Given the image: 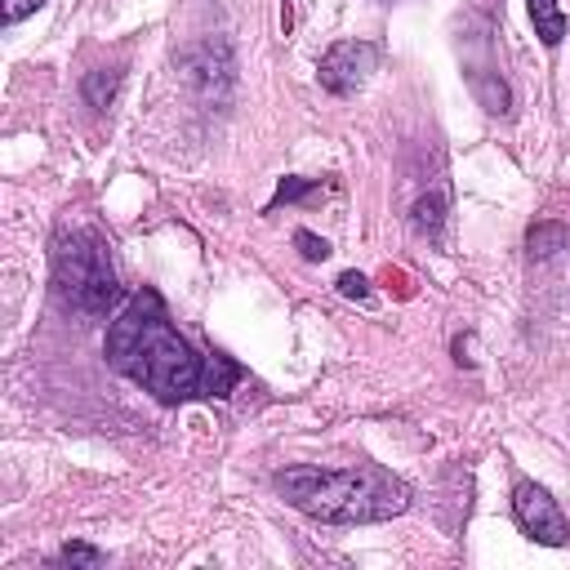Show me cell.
I'll return each instance as SVG.
<instances>
[{
  "mask_svg": "<svg viewBox=\"0 0 570 570\" xmlns=\"http://www.w3.org/2000/svg\"><path fill=\"white\" fill-rule=\"evenodd\" d=\"M107 365L134 383H142L156 401L178 405L200 396V370L205 356L191 352V343L174 330L165 303L156 289H138L125 312L107 330Z\"/></svg>",
  "mask_w": 570,
  "mask_h": 570,
  "instance_id": "obj_1",
  "label": "cell"
},
{
  "mask_svg": "<svg viewBox=\"0 0 570 570\" xmlns=\"http://www.w3.org/2000/svg\"><path fill=\"white\" fill-rule=\"evenodd\" d=\"M276 490L285 494L289 508H298L316 521H330V525L387 521L410 508V485L374 463H356V468L298 463V468L276 472Z\"/></svg>",
  "mask_w": 570,
  "mask_h": 570,
  "instance_id": "obj_2",
  "label": "cell"
},
{
  "mask_svg": "<svg viewBox=\"0 0 570 570\" xmlns=\"http://www.w3.org/2000/svg\"><path fill=\"white\" fill-rule=\"evenodd\" d=\"M53 289L71 312L102 316L116 303V267L107 258V245L89 227H67L53 240Z\"/></svg>",
  "mask_w": 570,
  "mask_h": 570,
  "instance_id": "obj_3",
  "label": "cell"
},
{
  "mask_svg": "<svg viewBox=\"0 0 570 570\" xmlns=\"http://www.w3.org/2000/svg\"><path fill=\"white\" fill-rule=\"evenodd\" d=\"M512 517L543 548H566L570 543V521H566L561 503L543 485H534V481H517L512 485Z\"/></svg>",
  "mask_w": 570,
  "mask_h": 570,
  "instance_id": "obj_4",
  "label": "cell"
},
{
  "mask_svg": "<svg viewBox=\"0 0 570 570\" xmlns=\"http://www.w3.org/2000/svg\"><path fill=\"white\" fill-rule=\"evenodd\" d=\"M374 67H379V45H370V40H338V45L325 49L316 76H321V85L330 94H356L370 80Z\"/></svg>",
  "mask_w": 570,
  "mask_h": 570,
  "instance_id": "obj_5",
  "label": "cell"
},
{
  "mask_svg": "<svg viewBox=\"0 0 570 570\" xmlns=\"http://www.w3.org/2000/svg\"><path fill=\"white\" fill-rule=\"evenodd\" d=\"M236 379H240V365L232 361V356H223V352H205V370H200V396H227L232 387H236Z\"/></svg>",
  "mask_w": 570,
  "mask_h": 570,
  "instance_id": "obj_6",
  "label": "cell"
},
{
  "mask_svg": "<svg viewBox=\"0 0 570 570\" xmlns=\"http://www.w3.org/2000/svg\"><path fill=\"white\" fill-rule=\"evenodd\" d=\"M530 4V22H534V36L552 49V45H561V36H566V13H561V0H525Z\"/></svg>",
  "mask_w": 570,
  "mask_h": 570,
  "instance_id": "obj_7",
  "label": "cell"
},
{
  "mask_svg": "<svg viewBox=\"0 0 570 570\" xmlns=\"http://www.w3.org/2000/svg\"><path fill=\"white\" fill-rule=\"evenodd\" d=\"M116 89H120V71H111V67L89 71V76H85V85H80V94H85V102H89V107H107V102L116 98Z\"/></svg>",
  "mask_w": 570,
  "mask_h": 570,
  "instance_id": "obj_8",
  "label": "cell"
},
{
  "mask_svg": "<svg viewBox=\"0 0 570 570\" xmlns=\"http://www.w3.org/2000/svg\"><path fill=\"white\" fill-rule=\"evenodd\" d=\"M525 245H530V258H552L566 245V227L561 223H534L530 236H525Z\"/></svg>",
  "mask_w": 570,
  "mask_h": 570,
  "instance_id": "obj_9",
  "label": "cell"
},
{
  "mask_svg": "<svg viewBox=\"0 0 570 570\" xmlns=\"http://www.w3.org/2000/svg\"><path fill=\"white\" fill-rule=\"evenodd\" d=\"M441 218H445V187H436L432 196H423V200L414 205V227H419L423 236H436V232H441Z\"/></svg>",
  "mask_w": 570,
  "mask_h": 570,
  "instance_id": "obj_10",
  "label": "cell"
},
{
  "mask_svg": "<svg viewBox=\"0 0 570 570\" xmlns=\"http://www.w3.org/2000/svg\"><path fill=\"white\" fill-rule=\"evenodd\" d=\"M98 561H102V552L89 548V543H67L58 552V566H98Z\"/></svg>",
  "mask_w": 570,
  "mask_h": 570,
  "instance_id": "obj_11",
  "label": "cell"
},
{
  "mask_svg": "<svg viewBox=\"0 0 570 570\" xmlns=\"http://www.w3.org/2000/svg\"><path fill=\"white\" fill-rule=\"evenodd\" d=\"M294 245H298V249H303V258H312V263L330 258V245H325L321 236H312V232H294Z\"/></svg>",
  "mask_w": 570,
  "mask_h": 570,
  "instance_id": "obj_12",
  "label": "cell"
},
{
  "mask_svg": "<svg viewBox=\"0 0 570 570\" xmlns=\"http://www.w3.org/2000/svg\"><path fill=\"white\" fill-rule=\"evenodd\" d=\"M338 294H347V298H361V303H365V298H370V281H365L361 272H343V276H338Z\"/></svg>",
  "mask_w": 570,
  "mask_h": 570,
  "instance_id": "obj_13",
  "label": "cell"
},
{
  "mask_svg": "<svg viewBox=\"0 0 570 570\" xmlns=\"http://www.w3.org/2000/svg\"><path fill=\"white\" fill-rule=\"evenodd\" d=\"M45 0H4L0 4V13H4V22H18V18H27L31 9H40Z\"/></svg>",
  "mask_w": 570,
  "mask_h": 570,
  "instance_id": "obj_14",
  "label": "cell"
},
{
  "mask_svg": "<svg viewBox=\"0 0 570 570\" xmlns=\"http://www.w3.org/2000/svg\"><path fill=\"white\" fill-rule=\"evenodd\" d=\"M307 187H312V183H303V178H285V183L276 187V200H298Z\"/></svg>",
  "mask_w": 570,
  "mask_h": 570,
  "instance_id": "obj_15",
  "label": "cell"
}]
</instances>
